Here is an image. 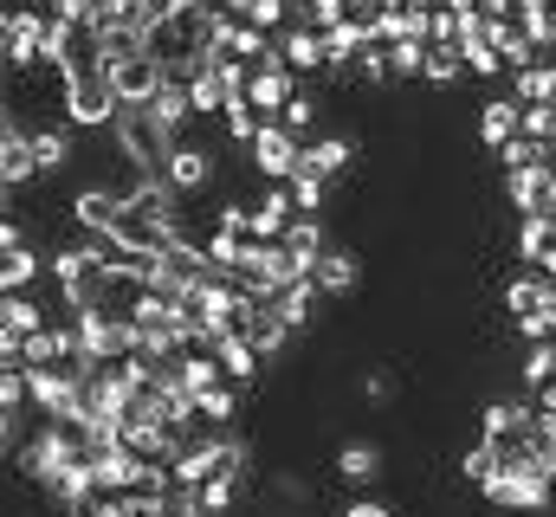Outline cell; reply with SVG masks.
<instances>
[{
    "label": "cell",
    "mask_w": 556,
    "mask_h": 517,
    "mask_svg": "<svg viewBox=\"0 0 556 517\" xmlns=\"http://www.w3.org/2000/svg\"><path fill=\"white\" fill-rule=\"evenodd\" d=\"M111 136H117V155L130 162V175H137V181L162 175V168H168V155H175V142H181L175 129L155 124V117H149L142 104H124V117L111 124Z\"/></svg>",
    "instance_id": "cell-1"
},
{
    "label": "cell",
    "mask_w": 556,
    "mask_h": 517,
    "mask_svg": "<svg viewBox=\"0 0 556 517\" xmlns=\"http://www.w3.org/2000/svg\"><path fill=\"white\" fill-rule=\"evenodd\" d=\"M78 459H85V433H78V427H65V420H46V427L26 440V453H20V472H26L33 486H46V492H52Z\"/></svg>",
    "instance_id": "cell-2"
},
{
    "label": "cell",
    "mask_w": 556,
    "mask_h": 517,
    "mask_svg": "<svg viewBox=\"0 0 556 517\" xmlns=\"http://www.w3.org/2000/svg\"><path fill=\"white\" fill-rule=\"evenodd\" d=\"M65 117H72L78 129H111L117 117H124V98H117V85H111V65L65 85Z\"/></svg>",
    "instance_id": "cell-3"
},
{
    "label": "cell",
    "mask_w": 556,
    "mask_h": 517,
    "mask_svg": "<svg viewBox=\"0 0 556 517\" xmlns=\"http://www.w3.org/2000/svg\"><path fill=\"white\" fill-rule=\"evenodd\" d=\"M298 162H304V136H291L278 117H273V124H260L253 149H247V168H253V175H266V181H291V175H298Z\"/></svg>",
    "instance_id": "cell-4"
},
{
    "label": "cell",
    "mask_w": 556,
    "mask_h": 517,
    "mask_svg": "<svg viewBox=\"0 0 556 517\" xmlns=\"http://www.w3.org/2000/svg\"><path fill=\"white\" fill-rule=\"evenodd\" d=\"M505 311H511V324H518V330H525V324H538V317H551V311H556V278H551V272H538V265H531V272H518V278L505 285Z\"/></svg>",
    "instance_id": "cell-5"
},
{
    "label": "cell",
    "mask_w": 556,
    "mask_h": 517,
    "mask_svg": "<svg viewBox=\"0 0 556 517\" xmlns=\"http://www.w3.org/2000/svg\"><path fill=\"white\" fill-rule=\"evenodd\" d=\"M181 194H207L214 181H220V162H214V149H201V142H175V155H168V168H162Z\"/></svg>",
    "instance_id": "cell-6"
},
{
    "label": "cell",
    "mask_w": 556,
    "mask_h": 517,
    "mask_svg": "<svg viewBox=\"0 0 556 517\" xmlns=\"http://www.w3.org/2000/svg\"><path fill=\"white\" fill-rule=\"evenodd\" d=\"M240 337H247L266 363H278V356H285V343H291L298 330L278 317V304H247V311H240Z\"/></svg>",
    "instance_id": "cell-7"
},
{
    "label": "cell",
    "mask_w": 556,
    "mask_h": 517,
    "mask_svg": "<svg viewBox=\"0 0 556 517\" xmlns=\"http://www.w3.org/2000/svg\"><path fill=\"white\" fill-rule=\"evenodd\" d=\"M162 78H168V65H162L155 52H137V59L111 65V85H117V98H124V104H149V98L162 91Z\"/></svg>",
    "instance_id": "cell-8"
},
{
    "label": "cell",
    "mask_w": 556,
    "mask_h": 517,
    "mask_svg": "<svg viewBox=\"0 0 556 517\" xmlns=\"http://www.w3.org/2000/svg\"><path fill=\"white\" fill-rule=\"evenodd\" d=\"M278 46H285V65H291L298 78L330 72V39H324L317 26H285V33H278Z\"/></svg>",
    "instance_id": "cell-9"
},
{
    "label": "cell",
    "mask_w": 556,
    "mask_h": 517,
    "mask_svg": "<svg viewBox=\"0 0 556 517\" xmlns=\"http://www.w3.org/2000/svg\"><path fill=\"white\" fill-rule=\"evenodd\" d=\"M518 136H525V104H518L511 91H505V98H485V104H479V142H485L492 155H498L505 142H518Z\"/></svg>",
    "instance_id": "cell-10"
},
{
    "label": "cell",
    "mask_w": 556,
    "mask_h": 517,
    "mask_svg": "<svg viewBox=\"0 0 556 517\" xmlns=\"http://www.w3.org/2000/svg\"><path fill=\"white\" fill-rule=\"evenodd\" d=\"M551 175L556 168H511V175H505V201H511L525 220H551Z\"/></svg>",
    "instance_id": "cell-11"
},
{
    "label": "cell",
    "mask_w": 556,
    "mask_h": 517,
    "mask_svg": "<svg viewBox=\"0 0 556 517\" xmlns=\"http://www.w3.org/2000/svg\"><path fill=\"white\" fill-rule=\"evenodd\" d=\"M117 214H124V188H78V201H72V220H78V234H111L117 227Z\"/></svg>",
    "instance_id": "cell-12"
},
{
    "label": "cell",
    "mask_w": 556,
    "mask_h": 517,
    "mask_svg": "<svg viewBox=\"0 0 556 517\" xmlns=\"http://www.w3.org/2000/svg\"><path fill=\"white\" fill-rule=\"evenodd\" d=\"M39 175V155H33V129H0V181L7 188H26Z\"/></svg>",
    "instance_id": "cell-13"
},
{
    "label": "cell",
    "mask_w": 556,
    "mask_h": 517,
    "mask_svg": "<svg viewBox=\"0 0 556 517\" xmlns=\"http://www.w3.org/2000/svg\"><path fill=\"white\" fill-rule=\"evenodd\" d=\"M311 278H317V291H324V298H350V291L363 285V258L350 253V247H330V253L317 258V272H311Z\"/></svg>",
    "instance_id": "cell-14"
},
{
    "label": "cell",
    "mask_w": 556,
    "mask_h": 517,
    "mask_svg": "<svg viewBox=\"0 0 556 517\" xmlns=\"http://www.w3.org/2000/svg\"><path fill=\"white\" fill-rule=\"evenodd\" d=\"M291 220H298V201H291V188H285V181H273V188L253 201V234H260V240H278Z\"/></svg>",
    "instance_id": "cell-15"
},
{
    "label": "cell",
    "mask_w": 556,
    "mask_h": 517,
    "mask_svg": "<svg viewBox=\"0 0 556 517\" xmlns=\"http://www.w3.org/2000/svg\"><path fill=\"white\" fill-rule=\"evenodd\" d=\"M278 240H285V253L298 258L304 272H317V258L330 253V240H324V220H317V214H298V220H291Z\"/></svg>",
    "instance_id": "cell-16"
},
{
    "label": "cell",
    "mask_w": 556,
    "mask_h": 517,
    "mask_svg": "<svg viewBox=\"0 0 556 517\" xmlns=\"http://www.w3.org/2000/svg\"><path fill=\"white\" fill-rule=\"evenodd\" d=\"M142 111H149L162 129H175V136H181V129H188V117H194V98H188V85H181V78H162V91H155Z\"/></svg>",
    "instance_id": "cell-17"
},
{
    "label": "cell",
    "mask_w": 556,
    "mask_h": 517,
    "mask_svg": "<svg viewBox=\"0 0 556 517\" xmlns=\"http://www.w3.org/2000/svg\"><path fill=\"white\" fill-rule=\"evenodd\" d=\"M175 376H181V382L194 388V401H201L207 388H220V382H227V369H220V356H214V350H201V343H188V350L175 356Z\"/></svg>",
    "instance_id": "cell-18"
},
{
    "label": "cell",
    "mask_w": 556,
    "mask_h": 517,
    "mask_svg": "<svg viewBox=\"0 0 556 517\" xmlns=\"http://www.w3.org/2000/svg\"><path fill=\"white\" fill-rule=\"evenodd\" d=\"M214 356H220V369H227V382H233V388L260 382V363H266V356H260L240 330H233V337H220V343H214Z\"/></svg>",
    "instance_id": "cell-19"
},
{
    "label": "cell",
    "mask_w": 556,
    "mask_h": 517,
    "mask_svg": "<svg viewBox=\"0 0 556 517\" xmlns=\"http://www.w3.org/2000/svg\"><path fill=\"white\" fill-rule=\"evenodd\" d=\"M304 162H311L317 175H330V181H337V175H350L356 142H350V136H311V142H304Z\"/></svg>",
    "instance_id": "cell-20"
},
{
    "label": "cell",
    "mask_w": 556,
    "mask_h": 517,
    "mask_svg": "<svg viewBox=\"0 0 556 517\" xmlns=\"http://www.w3.org/2000/svg\"><path fill=\"white\" fill-rule=\"evenodd\" d=\"M278 317L291 324V330H311V317H317V304H324V291H317V278H298V285H285L273 298Z\"/></svg>",
    "instance_id": "cell-21"
},
{
    "label": "cell",
    "mask_w": 556,
    "mask_h": 517,
    "mask_svg": "<svg viewBox=\"0 0 556 517\" xmlns=\"http://www.w3.org/2000/svg\"><path fill=\"white\" fill-rule=\"evenodd\" d=\"M337 479H350V486H376V479H382V446L350 440V446L337 453Z\"/></svg>",
    "instance_id": "cell-22"
},
{
    "label": "cell",
    "mask_w": 556,
    "mask_h": 517,
    "mask_svg": "<svg viewBox=\"0 0 556 517\" xmlns=\"http://www.w3.org/2000/svg\"><path fill=\"white\" fill-rule=\"evenodd\" d=\"M459 78H466V52H459V46H427L420 85H433V91H453Z\"/></svg>",
    "instance_id": "cell-23"
},
{
    "label": "cell",
    "mask_w": 556,
    "mask_h": 517,
    "mask_svg": "<svg viewBox=\"0 0 556 517\" xmlns=\"http://www.w3.org/2000/svg\"><path fill=\"white\" fill-rule=\"evenodd\" d=\"M0 330H13V337L46 330V311L33 304V291H0Z\"/></svg>",
    "instance_id": "cell-24"
},
{
    "label": "cell",
    "mask_w": 556,
    "mask_h": 517,
    "mask_svg": "<svg viewBox=\"0 0 556 517\" xmlns=\"http://www.w3.org/2000/svg\"><path fill=\"white\" fill-rule=\"evenodd\" d=\"M98 46H104V65H124V59L149 52V33L130 26V20H117V26H104V33H98Z\"/></svg>",
    "instance_id": "cell-25"
},
{
    "label": "cell",
    "mask_w": 556,
    "mask_h": 517,
    "mask_svg": "<svg viewBox=\"0 0 556 517\" xmlns=\"http://www.w3.org/2000/svg\"><path fill=\"white\" fill-rule=\"evenodd\" d=\"M33 155H39V175H59V168H72V129H33Z\"/></svg>",
    "instance_id": "cell-26"
},
{
    "label": "cell",
    "mask_w": 556,
    "mask_h": 517,
    "mask_svg": "<svg viewBox=\"0 0 556 517\" xmlns=\"http://www.w3.org/2000/svg\"><path fill=\"white\" fill-rule=\"evenodd\" d=\"M285 188H291V201H298V214H317V207L330 201V175H317L311 162H298V175H291Z\"/></svg>",
    "instance_id": "cell-27"
},
{
    "label": "cell",
    "mask_w": 556,
    "mask_h": 517,
    "mask_svg": "<svg viewBox=\"0 0 556 517\" xmlns=\"http://www.w3.org/2000/svg\"><path fill=\"white\" fill-rule=\"evenodd\" d=\"M33 278H39V253H33V240L0 253V291H26Z\"/></svg>",
    "instance_id": "cell-28"
},
{
    "label": "cell",
    "mask_w": 556,
    "mask_h": 517,
    "mask_svg": "<svg viewBox=\"0 0 556 517\" xmlns=\"http://www.w3.org/2000/svg\"><path fill=\"white\" fill-rule=\"evenodd\" d=\"M317 111H324V98H317V91H311V78H304V85H298V98L285 104V117H278V124L291 129V136H304V142H311V129H317Z\"/></svg>",
    "instance_id": "cell-29"
},
{
    "label": "cell",
    "mask_w": 556,
    "mask_h": 517,
    "mask_svg": "<svg viewBox=\"0 0 556 517\" xmlns=\"http://www.w3.org/2000/svg\"><path fill=\"white\" fill-rule=\"evenodd\" d=\"M518 382L525 388L556 382V343H525V356H518Z\"/></svg>",
    "instance_id": "cell-30"
},
{
    "label": "cell",
    "mask_w": 556,
    "mask_h": 517,
    "mask_svg": "<svg viewBox=\"0 0 556 517\" xmlns=\"http://www.w3.org/2000/svg\"><path fill=\"white\" fill-rule=\"evenodd\" d=\"M498 472H505V459H498V453H492V446H485V440H479V446H466V453H459V479H466V486H492V479H498Z\"/></svg>",
    "instance_id": "cell-31"
},
{
    "label": "cell",
    "mask_w": 556,
    "mask_h": 517,
    "mask_svg": "<svg viewBox=\"0 0 556 517\" xmlns=\"http://www.w3.org/2000/svg\"><path fill=\"white\" fill-rule=\"evenodd\" d=\"M233 414H240V388L233 382H220V388L201 394V427H227Z\"/></svg>",
    "instance_id": "cell-32"
},
{
    "label": "cell",
    "mask_w": 556,
    "mask_h": 517,
    "mask_svg": "<svg viewBox=\"0 0 556 517\" xmlns=\"http://www.w3.org/2000/svg\"><path fill=\"white\" fill-rule=\"evenodd\" d=\"M220 124H227V136H233L240 149H253V136H260V124H266V117H260V111H253L247 98H233V104L220 111Z\"/></svg>",
    "instance_id": "cell-33"
},
{
    "label": "cell",
    "mask_w": 556,
    "mask_h": 517,
    "mask_svg": "<svg viewBox=\"0 0 556 517\" xmlns=\"http://www.w3.org/2000/svg\"><path fill=\"white\" fill-rule=\"evenodd\" d=\"M420 65H427V39H402V46H389V72H395V85H415Z\"/></svg>",
    "instance_id": "cell-34"
},
{
    "label": "cell",
    "mask_w": 556,
    "mask_h": 517,
    "mask_svg": "<svg viewBox=\"0 0 556 517\" xmlns=\"http://www.w3.org/2000/svg\"><path fill=\"white\" fill-rule=\"evenodd\" d=\"M459 52H466V72H472V78H498V72H511V65L498 59V46H492V39H479V46H459Z\"/></svg>",
    "instance_id": "cell-35"
},
{
    "label": "cell",
    "mask_w": 556,
    "mask_h": 517,
    "mask_svg": "<svg viewBox=\"0 0 556 517\" xmlns=\"http://www.w3.org/2000/svg\"><path fill=\"white\" fill-rule=\"evenodd\" d=\"M240 486H247V479H214V486H201V512L227 517L233 512V499H240Z\"/></svg>",
    "instance_id": "cell-36"
},
{
    "label": "cell",
    "mask_w": 556,
    "mask_h": 517,
    "mask_svg": "<svg viewBox=\"0 0 556 517\" xmlns=\"http://www.w3.org/2000/svg\"><path fill=\"white\" fill-rule=\"evenodd\" d=\"M363 401L389 407V401H395V376H389V369H369V376H363Z\"/></svg>",
    "instance_id": "cell-37"
},
{
    "label": "cell",
    "mask_w": 556,
    "mask_h": 517,
    "mask_svg": "<svg viewBox=\"0 0 556 517\" xmlns=\"http://www.w3.org/2000/svg\"><path fill=\"white\" fill-rule=\"evenodd\" d=\"M20 343H26V337H13V330H0V369H26V356H20Z\"/></svg>",
    "instance_id": "cell-38"
},
{
    "label": "cell",
    "mask_w": 556,
    "mask_h": 517,
    "mask_svg": "<svg viewBox=\"0 0 556 517\" xmlns=\"http://www.w3.org/2000/svg\"><path fill=\"white\" fill-rule=\"evenodd\" d=\"M343 517H395V512H389V505H369V499H363V505H350Z\"/></svg>",
    "instance_id": "cell-39"
},
{
    "label": "cell",
    "mask_w": 556,
    "mask_h": 517,
    "mask_svg": "<svg viewBox=\"0 0 556 517\" xmlns=\"http://www.w3.org/2000/svg\"><path fill=\"white\" fill-rule=\"evenodd\" d=\"M7 194H13V188H7V181H0V214H7Z\"/></svg>",
    "instance_id": "cell-40"
}]
</instances>
